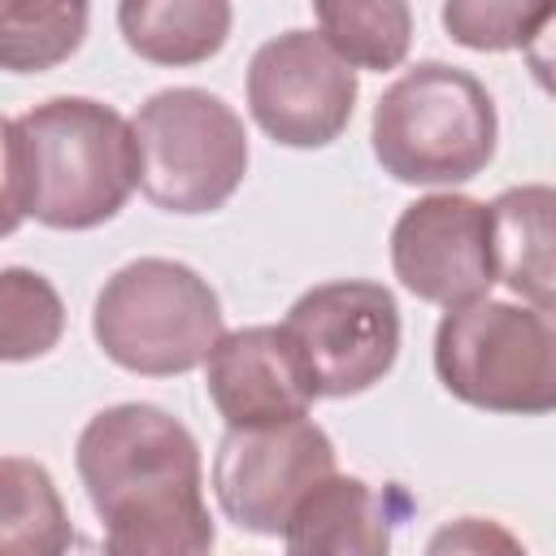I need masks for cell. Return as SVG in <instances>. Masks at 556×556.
Returning <instances> with one entry per match:
<instances>
[{"mask_svg":"<svg viewBox=\"0 0 556 556\" xmlns=\"http://www.w3.org/2000/svg\"><path fill=\"white\" fill-rule=\"evenodd\" d=\"M78 478L104 521L109 556H208L217 526L204 504L195 434L156 404L96 413L74 447Z\"/></svg>","mask_w":556,"mask_h":556,"instance_id":"cell-1","label":"cell"},{"mask_svg":"<svg viewBox=\"0 0 556 556\" xmlns=\"http://www.w3.org/2000/svg\"><path fill=\"white\" fill-rule=\"evenodd\" d=\"M139 187L130 122L87 96H56L4 122V230L35 217L52 230H91Z\"/></svg>","mask_w":556,"mask_h":556,"instance_id":"cell-2","label":"cell"},{"mask_svg":"<svg viewBox=\"0 0 556 556\" xmlns=\"http://www.w3.org/2000/svg\"><path fill=\"white\" fill-rule=\"evenodd\" d=\"M369 139L378 165L395 182H469L495 156V100L469 70L447 61H417L378 96Z\"/></svg>","mask_w":556,"mask_h":556,"instance_id":"cell-3","label":"cell"},{"mask_svg":"<svg viewBox=\"0 0 556 556\" xmlns=\"http://www.w3.org/2000/svg\"><path fill=\"white\" fill-rule=\"evenodd\" d=\"M91 334L113 365L148 378H174L208 365L226 326L208 278L169 256H139L100 287Z\"/></svg>","mask_w":556,"mask_h":556,"instance_id":"cell-4","label":"cell"},{"mask_svg":"<svg viewBox=\"0 0 556 556\" xmlns=\"http://www.w3.org/2000/svg\"><path fill=\"white\" fill-rule=\"evenodd\" d=\"M434 374L447 395L504 417L556 413V308L478 300L443 313Z\"/></svg>","mask_w":556,"mask_h":556,"instance_id":"cell-5","label":"cell"},{"mask_svg":"<svg viewBox=\"0 0 556 556\" xmlns=\"http://www.w3.org/2000/svg\"><path fill=\"white\" fill-rule=\"evenodd\" d=\"M139 191L165 213H213L248 174L243 117L204 87H165L130 117Z\"/></svg>","mask_w":556,"mask_h":556,"instance_id":"cell-6","label":"cell"},{"mask_svg":"<svg viewBox=\"0 0 556 556\" xmlns=\"http://www.w3.org/2000/svg\"><path fill=\"white\" fill-rule=\"evenodd\" d=\"M317 400H348L382 382L400 356V304L382 282L334 278L308 287L282 317Z\"/></svg>","mask_w":556,"mask_h":556,"instance_id":"cell-7","label":"cell"},{"mask_svg":"<svg viewBox=\"0 0 556 556\" xmlns=\"http://www.w3.org/2000/svg\"><path fill=\"white\" fill-rule=\"evenodd\" d=\"M356 109V70L321 30H282L252 52L248 113L282 148L334 143Z\"/></svg>","mask_w":556,"mask_h":556,"instance_id":"cell-8","label":"cell"},{"mask_svg":"<svg viewBox=\"0 0 556 556\" xmlns=\"http://www.w3.org/2000/svg\"><path fill=\"white\" fill-rule=\"evenodd\" d=\"M334 473V443L313 421L226 430L213 452V495L248 534H282L295 504Z\"/></svg>","mask_w":556,"mask_h":556,"instance_id":"cell-9","label":"cell"},{"mask_svg":"<svg viewBox=\"0 0 556 556\" xmlns=\"http://www.w3.org/2000/svg\"><path fill=\"white\" fill-rule=\"evenodd\" d=\"M391 269L408 295L447 313L486 300L495 282L491 204L456 191L413 200L391 226Z\"/></svg>","mask_w":556,"mask_h":556,"instance_id":"cell-10","label":"cell"},{"mask_svg":"<svg viewBox=\"0 0 556 556\" xmlns=\"http://www.w3.org/2000/svg\"><path fill=\"white\" fill-rule=\"evenodd\" d=\"M204 387H208V400L222 413L226 430L300 421V417H308V408L317 400L282 326L230 330L204 365Z\"/></svg>","mask_w":556,"mask_h":556,"instance_id":"cell-11","label":"cell"},{"mask_svg":"<svg viewBox=\"0 0 556 556\" xmlns=\"http://www.w3.org/2000/svg\"><path fill=\"white\" fill-rule=\"evenodd\" d=\"M287 556H391L387 500L348 473L317 482L282 530Z\"/></svg>","mask_w":556,"mask_h":556,"instance_id":"cell-12","label":"cell"},{"mask_svg":"<svg viewBox=\"0 0 556 556\" xmlns=\"http://www.w3.org/2000/svg\"><path fill=\"white\" fill-rule=\"evenodd\" d=\"M495 282L534 308H556V187L526 182L491 200Z\"/></svg>","mask_w":556,"mask_h":556,"instance_id":"cell-13","label":"cell"},{"mask_svg":"<svg viewBox=\"0 0 556 556\" xmlns=\"http://www.w3.org/2000/svg\"><path fill=\"white\" fill-rule=\"evenodd\" d=\"M235 9L226 0H126L117 26L130 52L152 65H200L222 52Z\"/></svg>","mask_w":556,"mask_h":556,"instance_id":"cell-14","label":"cell"},{"mask_svg":"<svg viewBox=\"0 0 556 556\" xmlns=\"http://www.w3.org/2000/svg\"><path fill=\"white\" fill-rule=\"evenodd\" d=\"M78 530L39 460H0V556H65Z\"/></svg>","mask_w":556,"mask_h":556,"instance_id":"cell-15","label":"cell"},{"mask_svg":"<svg viewBox=\"0 0 556 556\" xmlns=\"http://www.w3.org/2000/svg\"><path fill=\"white\" fill-rule=\"evenodd\" d=\"M321 39L352 70H395L413 43V9L400 0H321L317 9Z\"/></svg>","mask_w":556,"mask_h":556,"instance_id":"cell-16","label":"cell"},{"mask_svg":"<svg viewBox=\"0 0 556 556\" xmlns=\"http://www.w3.org/2000/svg\"><path fill=\"white\" fill-rule=\"evenodd\" d=\"M87 35V4H4L0 65L9 74H39L65 61Z\"/></svg>","mask_w":556,"mask_h":556,"instance_id":"cell-17","label":"cell"},{"mask_svg":"<svg viewBox=\"0 0 556 556\" xmlns=\"http://www.w3.org/2000/svg\"><path fill=\"white\" fill-rule=\"evenodd\" d=\"M65 330V308L56 287L22 265L0 274V356L4 361H35L56 348Z\"/></svg>","mask_w":556,"mask_h":556,"instance_id":"cell-18","label":"cell"},{"mask_svg":"<svg viewBox=\"0 0 556 556\" xmlns=\"http://www.w3.org/2000/svg\"><path fill=\"white\" fill-rule=\"evenodd\" d=\"M547 4H517V0H452L443 4V26L456 43L473 52H508L526 48L534 26L543 22Z\"/></svg>","mask_w":556,"mask_h":556,"instance_id":"cell-19","label":"cell"},{"mask_svg":"<svg viewBox=\"0 0 556 556\" xmlns=\"http://www.w3.org/2000/svg\"><path fill=\"white\" fill-rule=\"evenodd\" d=\"M426 556H530V552L508 526L491 517H456L430 534Z\"/></svg>","mask_w":556,"mask_h":556,"instance_id":"cell-20","label":"cell"},{"mask_svg":"<svg viewBox=\"0 0 556 556\" xmlns=\"http://www.w3.org/2000/svg\"><path fill=\"white\" fill-rule=\"evenodd\" d=\"M526 65H530L534 83L547 96H556V4L543 9V22L534 26V35L526 43Z\"/></svg>","mask_w":556,"mask_h":556,"instance_id":"cell-21","label":"cell"},{"mask_svg":"<svg viewBox=\"0 0 556 556\" xmlns=\"http://www.w3.org/2000/svg\"><path fill=\"white\" fill-rule=\"evenodd\" d=\"M65 556H109V547H104V543H96V539H87V534H78V539H74V547H70Z\"/></svg>","mask_w":556,"mask_h":556,"instance_id":"cell-22","label":"cell"}]
</instances>
